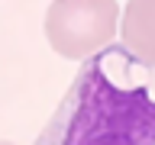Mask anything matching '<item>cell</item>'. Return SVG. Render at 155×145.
Returning <instances> with one entry per match:
<instances>
[{
    "label": "cell",
    "mask_w": 155,
    "mask_h": 145,
    "mask_svg": "<svg viewBox=\"0 0 155 145\" xmlns=\"http://www.w3.org/2000/svg\"><path fill=\"white\" fill-rule=\"evenodd\" d=\"M32 145H155V65L123 42L81 61Z\"/></svg>",
    "instance_id": "obj_1"
},
{
    "label": "cell",
    "mask_w": 155,
    "mask_h": 145,
    "mask_svg": "<svg viewBox=\"0 0 155 145\" xmlns=\"http://www.w3.org/2000/svg\"><path fill=\"white\" fill-rule=\"evenodd\" d=\"M123 13L116 0H52L45 10V39L61 58L87 61L113 45Z\"/></svg>",
    "instance_id": "obj_2"
},
{
    "label": "cell",
    "mask_w": 155,
    "mask_h": 145,
    "mask_svg": "<svg viewBox=\"0 0 155 145\" xmlns=\"http://www.w3.org/2000/svg\"><path fill=\"white\" fill-rule=\"evenodd\" d=\"M120 39L142 61L155 65V0H126Z\"/></svg>",
    "instance_id": "obj_3"
},
{
    "label": "cell",
    "mask_w": 155,
    "mask_h": 145,
    "mask_svg": "<svg viewBox=\"0 0 155 145\" xmlns=\"http://www.w3.org/2000/svg\"><path fill=\"white\" fill-rule=\"evenodd\" d=\"M0 145H16V142H10V139H7V142H0Z\"/></svg>",
    "instance_id": "obj_4"
}]
</instances>
